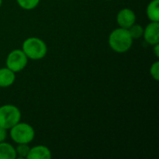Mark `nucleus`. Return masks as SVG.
Segmentation results:
<instances>
[{
  "label": "nucleus",
  "mask_w": 159,
  "mask_h": 159,
  "mask_svg": "<svg viewBox=\"0 0 159 159\" xmlns=\"http://www.w3.org/2000/svg\"><path fill=\"white\" fill-rule=\"evenodd\" d=\"M144 40L150 44L151 46H154L159 43V21H151L145 29H143V34Z\"/></svg>",
  "instance_id": "nucleus-7"
},
{
  "label": "nucleus",
  "mask_w": 159,
  "mask_h": 159,
  "mask_svg": "<svg viewBox=\"0 0 159 159\" xmlns=\"http://www.w3.org/2000/svg\"><path fill=\"white\" fill-rule=\"evenodd\" d=\"M146 14L151 21H159V0H152L148 4Z\"/></svg>",
  "instance_id": "nucleus-11"
},
{
  "label": "nucleus",
  "mask_w": 159,
  "mask_h": 159,
  "mask_svg": "<svg viewBox=\"0 0 159 159\" xmlns=\"http://www.w3.org/2000/svg\"><path fill=\"white\" fill-rule=\"evenodd\" d=\"M51 157L50 150L45 145H36L30 148L26 157L27 159H50Z\"/></svg>",
  "instance_id": "nucleus-8"
},
{
  "label": "nucleus",
  "mask_w": 159,
  "mask_h": 159,
  "mask_svg": "<svg viewBox=\"0 0 159 159\" xmlns=\"http://www.w3.org/2000/svg\"><path fill=\"white\" fill-rule=\"evenodd\" d=\"M106 1H111V0H106Z\"/></svg>",
  "instance_id": "nucleus-19"
},
{
  "label": "nucleus",
  "mask_w": 159,
  "mask_h": 159,
  "mask_svg": "<svg viewBox=\"0 0 159 159\" xmlns=\"http://www.w3.org/2000/svg\"><path fill=\"white\" fill-rule=\"evenodd\" d=\"M108 43L114 51L117 53H124L130 49L133 43V38L128 29L119 27L115 29L110 34Z\"/></svg>",
  "instance_id": "nucleus-1"
},
{
  "label": "nucleus",
  "mask_w": 159,
  "mask_h": 159,
  "mask_svg": "<svg viewBox=\"0 0 159 159\" xmlns=\"http://www.w3.org/2000/svg\"><path fill=\"white\" fill-rule=\"evenodd\" d=\"M10 129V137L14 143H30L34 138V128L27 124L19 122L14 125Z\"/></svg>",
  "instance_id": "nucleus-3"
},
{
  "label": "nucleus",
  "mask_w": 159,
  "mask_h": 159,
  "mask_svg": "<svg viewBox=\"0 0 159 159\" xmlns=\"http://www.w3.org/2000/svg\"><path fill=\"white\" fill-rule=\"evenodd\" d=\"M27 62H28V58L21 49L12 50L7 55L6 60L7 67L11 71H13L14 73L22 71L26 67Z\"/></svg>",
  "instance_id": "nucleus-5"
},
{
  "label": "nucleus",
  "mask_w": 159,
  "mask_h": 159,
  "mask_svg": "<svg viewBox=\"0 0 159 159\" xmlns=\"http://www.w3.org/2000/svg\"><path fill=\"white\" fill-rule=\"evenodd\" d=\"M150 74H151L152 77H153L155 80L158 81L159 80V61H155V62L152 64V66H151V68H150Z\"/></svg>",
  "instance_id": "nucleus-15"
},
{
  "label": "nucleus",
  "mask_w": 159,
  "mask_h": 159,
  "mask_svg": "<svg viewBox=\"0 0 159 159\" xmlns=\"http://www.w3.org/2000/svg\"><path fill=\"white\" fill-rule=\"evenodd\" d=\"M154 52H155V55L157 58L159 57V43L158 44H156L154 45Z\"/></svg>",
  "instance_id": "nucleus-17"
},
{
  "label": "nucleus",
  "mask_w": 159,
  "mask_h": 159,
  "mask_svg": "<svg viewBox=\"0 0 159 159\" xmlns=\"http://www.w3.org/2000/svg\"><path fill=\"white\" fill-rule=\"evenodd\" d=\"M1 6H2V0H0V7H1Z\"/></svg>",
  "instance_id": "nucleus-18"
},
{
  "label": "nucleus",
  "mask_w": 159,
  "mask_h": 159,
  "mask_svg": "<svg viewBox=\"0 0 159 159\" xmlns=\"http://www.w3.org/2000/svg\"><path fill=\"white\" fill-rule=\"evenodd\" d=\"M30 147L28 143H18V146L15 148L16 154L20 158H26L28 153H29Z\"/></svg>",
  "instance_id": "nucleus-14"
},
{
  "label": "nucleus",
  "mask_w": 159,
  "mask_h": 159,
  "mask_svg": "<svg viewBox=\"0 0 159 159\" xmlns=\"http://www.w3.org/2000/svg\"><path fill=\"white\" fill-rule=\"evenodd\" d=\"M15 81V73L7 67L0 68V88L10 87Z\"/></svg>",
  "instance_id": "nucleus-9"
},
{
  "label": "nucleus",
  "mask_w": 159,
  "mask_h": 159,
  "mask_svg": "<svg viewBox=\"0 0 159 159\" xmlns=\"http://www.w3.org/2000/svg\"><path fill=\"white\" fill-rule=\"evenodd\" d=\"M128 30L133 39L140 38L143 34V27L140 24H136V22L133 25H131Z\"/></svg>",
  "instance_id": "nucleus-13"
},
{
  "label": "nucleus",
  "mask_w": 159,
  "mask_h": 159,
  "mask_svg": "<svg viewBox=\"0 0 159 159\" xmlns=\"http://www.w3.org/2000/svg\"><path fill=\"white\" fill-rule=\"evenodd\" d=\"M7 129H4V128H1V127H0V143L5 142V140L7 139Z\"/></svg>",
  "instance_id": "nucleus-16"
},
{
  "label": "nucleus",
  "mask_w": 159,
  "mask_h": 159,
  "mask_svg": "<svg viewBox=\"0 0 159 159\" xmlns=\"http://www.w3.org/2000/svg\"><path fill=\"white\" fill-rule=\"evenodd\" d=\"M116 21L119 27L129 29L131 25L136 22V15L130 8L125 7L119 10L116 15Z\"/></svg>",
  "instance_id": "nucleus-6"
},
{
  "label": "nucleus",
  "mask_w": 159,
  "mask_h": 159,
  "mask_svg": "<svg viewBox=\"0 0 159 159\" xmlns=\"http://www.w3.org/2000/svg\"><path fill=\"white\" fill-rule=\"evenodd\" d=\"M21 50L28 59L37 61L43 59L47 55L48 47L41 38L33 36L23 41Z\"/></svg>",
  "instance_id": "nucleus-2"
},
{
  "label": "nucleus",
  "mask_w": 159,
  "mask_h": 159,
  "mask_svg": "<svg viewBox=\"0 0 159 159\" xmlns=\"http://www.w3.org/2000/svg\"><path fill=\"white\" fill-rule=\"evenodd\" d=\"M18 5L26 10H31L36 7L40 2V0H16Z\"/></svg>",
  "instance_id": "nucleus-12"
},
{
  "label": "nucleus",
  "mask_w": 159,
  "mask_h": 159,
  "mask_svg": "<svg viewBox=\"0 0 159 159\" xmlns=\"http://www.w3.org/2000/svg\"><path fill=\"white\" fill-rule=\"evenodd\" d=\"M17 154L15 148L5 142L0 143V159H15Z\"/></svg>",
  "instance_id": "nucleus-10"
},
{
  "label": "nucleus",
  "mask_w": 159,
  "mask_h": 159,
  "mask_svg": "<svg viewBox=\"0 0 159 159\" xmlns=\"http://www.w3.org/2000/svg\"><path fill=\"white\" fill-rule=\"evenodd\" d=\"M21 114L19 108L13 104H5L0 106V127L9 129L19 123Z\"/></svg>",
  "instance_id": "nucleus-4"
}]
</instances>
